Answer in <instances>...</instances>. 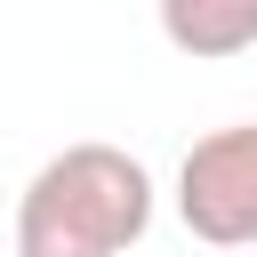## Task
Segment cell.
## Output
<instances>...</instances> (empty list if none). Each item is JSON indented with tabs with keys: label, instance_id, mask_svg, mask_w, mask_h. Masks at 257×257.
Wrapping results in <instances>:
<instances>
[{
	"label": "cell",
	"instance_id": "cell-1",
	"mask_svg": "<svg viewBox=\"0 0 257 257\" xmlns=\"http://www.w3.org/2000/svg\"><path fill=\"white\" fill-rule=\"evenodd\" d=\"M153 233V169L120 145H64L16 201V257H128Z\"/></svg>",
	"mask_w": 257,
	"mask_h": 257
},
{
	"label": "cell",
	"instance_id": "cell-2",
	"mask_svg": "<svg viewBox=\"0 0 257 257\" xmlns=\"http://www.w3.org/2000/svg\"><path fill=\"white\" fill-rule=\"evenodd\" d=\"M177 217L209 249H257V120L209 128L177 161Z\"/></svg>",
	"mask_w": 257,
	"mask_h": 257
},
{
	"label": "cell",
	"instance_id": "cell-3",
	"mask_svg": "<svg viewBox=\"0 0 257 257\" xmlns=\"http://www.w3.org/2000/svg\"><path fill=\"white\" fill-rule=\"evenodd\" d=\"M161 8V40L193 64H225L257 48V0H153Z\"/></svg>",
	"mask_w": 257,
	"mask_h": 257
}]
</instances>
